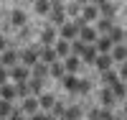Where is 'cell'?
Instances as JSON below:
<instances>
[{
	"label": "cell",
	"mask_w": 127,
	"mask_h": 120,
	"mask_svg": "<svg viewBox=\"0 0 127 120\" xmlns=\"http://www.w3.org/2000/svg\"><path fill=\"white\" fill-rule=\"evenodd\" d=\"M109 56H112V61H127V46L125 43H114Z\"/></svg>",
	"instance_id": "obj_16"
},
{
	"label": "cell",
	"mask_w": 127,
	"mask_h": 120,
	"mask_svg": "<svg viewBox=\"0 0 127 120\" xmlns=\"http://www.w3.org/2000/svg\"><path fill=\"white\" fill-rule=\"evenodd\" d=\"M61 118H64V120H81V107H79V105H69L66 110H64Z\"/></svg>",
	"instance_id": "obj_23"
},
{
	"label": "cell",
	"mask_w": 127,
	"mask_h": 120,
	"mask_svg": "<svg viewBox=\"0 0 127 120\" xmlns=\"http://www.w3.org/2000/svg\"><path fill=\"white\" fill-rule=\"evenodd\" d=\"M8 79H10V69H5L3 64H0V84H5Z\"/></svg>",
	"instance_id": "obj_37"
},
{
	"label": "cell",
	"mask_w": 127,
	"mask_h": 120,
	"mask_svg": "<svg viewBox=\"0 0 127 120\" xmlns=\"http://www.w3.org/2000/svg\"><path fill=\"white\" fill-rule=\"evenodd\" d=\"M97 38H99V33H97V28H94V26H81V28H79V41L94 43Z\"/></svg>",
	"instance_id": "obj_7"
},
{
	"label": "cell",
	"mask_w": 127,
	"mask_h": 120,
	"mask_svg": "<svg viewBox=\"0 0 127 120\" xmlns=\"http://www.w3.org/2000/svg\"><path fill=\"white\" fill-rule=\"evenodd\" d=\"M107 36H109V41H112V43H125V31H122L120 26H112Z\"/></svg>",
	"instance_id": "obj_27"
},
{
	"label": "cell",
	"mask_w": 127,
	"mask_h": 120,
	"mask_svg": "<svg viewBox=\"0 0 127 120\" xmlns=\"http://www.w3.org/2000/svg\"><path fill=\"white\" fill-rule=\"evenodd\" d=\"M8 49V41H5V36H0V51H5Z\"/></svg>",
	"instance_id": "obj_43"
},
{
	"label": "cell",
	"mask_w": 127,
	"mask_h": 120,
	"mask_svg": "<svg viewBox=\"0 0 127 120\" xmlns=\"http://www.w3.org/2000/svg\"><path fill=\"white\" fill-rule=\"evenodd\" d=\"M38 49L41 46H31V49H26V51H20L18 56H20V64H23V67H33V64H38Z\"/></svg>",
	"instance_id": "obj_2"
},
{
	"label": "cell",
	"mask_w": 127,
	"mask_h": 120,
	"mask_svg": "<svg viewBox=\"0 0 127 120\" xmlns=\"http://www.w3.org/2000/svg\"><path fill=\"white\" fill-rule=\"evenodd\" d=\"M64 74H66V69H64V61H54V64H48V77L61 79Z\"/></svg>",
	"instance_id": "obj_26"
},
{
	"label": "cell",
	"mask_w": 127,
	"mask_h": 120,
	"mask_svg": "<svg viewBox=\"0 0 127 120\" xmlns=\"http://www.w3.org/2000/svg\"><path fill=\"white\" fill-rule=\"evenodd\" d=\"M114 43L109 41V36H99L97 41H94V49H97V54H109Z\"/></svg>",
	"instance_id": "obj_15"
},
{
	"label": "cell",
	"mask_w": 127,
	"mask_h": 120,
	"mask_svg": "<svg viewBox=\"0 0 127 120\" xmlns=\"http://www.w3.org/2000/svg\"><path fill=\"white\" fill-rule=\"evenodd\" d=\"M112 26H114V20H112V18H102V15L97 18V33H99V36H107Z\"/></svg>",
	"instance_id": "obj_19"
},
{
	"label": "cell",
	"mask_w": 127,
	"mask_h": 120,
	"mask_svg": "<svg viewBox=\"0 0 127 120\" xmlns=\"http://www.w3.org/2000/svg\"><path fill=\"white\" fill-rule=\"evenodd\" d=\"M99 113H102V110H97V107L89 110V120H99Z\"/></svg>",
	"instance_id": "obj_42"
},
{
	"label": "cell",
	"mask_w": 127,
	"mask_h": 120,
	"mask_svg": "<svg viewBox=\"0 0 127 120\" xmlns=\"http://www.w3.org/2000/svg\"><path fill=\"white\" fill-rule=\"evenodd\" d=\"M64 69H66V74H76V72L81 69V59H79V56H71V54H69V56L64 59Z\"/></svg>",
	"instance_id": "obj_12"
},
{
	"label": "cell",
	"mask_w": 127,
	"mask_h": 120,
	"mask_svg": "<svg viewBox=\"0 0 127 120\" xmlns=\"http://www.w3.org/2000/svg\"><path fill=\"white\" fill-rule=\"evenodd\" d=\"M0 120H5V118H0Z\"/></svg>",
	"instance_id": "obj_50"
},
{
	"label": "cell",
	"mask_w": 127,
	"mask_h": 120,
	"mask_svg": "<svg viewBox=\"0 0 127 120\" xmlns=\"http://www.w3.org/2000/svg\"><path fill=\"white\" fill-rule=\"evenodd\" d=\"M64 10H66V15H71V18H79V15H81V5L76 3V0L66 3V8H64Z\"/></svg>",
	"instance_id": "obj_30"
},
{
	"label": "cell",
	"mask_w": 127,
	"mask_h": 120,
	"mask_svg": "<svg viewBox=\"0 0 127 120\" xmlns=\"http://www.w3.org/2000/svg\"><path fill=\"white\" fill-rule=\"evenodd\" d=\"M125 118H127V102H125Z\"/></svg>",
	"instance_id": "obj_48"
},
{
	"label": "cell",
	"mask_w": 127,
	"mask_h": 120,
	"mask_svg": "<svg viewBox=\"0 0 127 120\" xmlns=\"http://www.w3.org/2000/svg\"><path fill=\"white\" fill-rule=\"evenodd\" d=\"M102 105H104V107H112V105H114V95H112L109 87H104V90H102Z\"/></svg>",
	"instance_id": "obj_33"
},
{
	"label": "cell",
	"mask_w": 127,
	"mask_h": 120,
	"mask_svg": "<svg viewBox=\"0 0 127 120\" xmlns=\"http://www.w3.org/2000/svg\"><path fill=\"white\" fill-rule=\"evenodd\" d=\"M51 5H61V0H51Z\"/></svg>",
	"instance_id": "obj_47"
},
{
	"label": "cell",
	"mask_w": 127,
	"mask_h": 120,
	"mask_svg": "<svg viewBox=\"0 0 127 120\" xmlns=\"http://www.w3.org/2000/svg\"><path fill=\"white\" fill-rule=\"evenodd\" d=\"M54 102H56V97L51 95V92H41L38 95V107H41V110H51Z\"/></svg>",
	"instance_id": "obj_18"
},
{
	"label": "cell",
	"mask_w": 127,
	"mask_h": 120,
	"mask_svg": "<svg viewBox=\"0 0 127 120\" xmlns=\"http://www.w3.org/2000/svg\"><path fill=\"white\" fill-rule=\"evenodd\" d=\"M15 107H13V102H8V100H0V118H5L8 120V115L13 113Z\"/></svg>",
	"instance_id": "obj_35"
},
{
	"label": "cell",
	"mask_w": 127,
	"mask_h": 120,
	"mask_svg": "<svg viewBox=\"0 0 127 120\" xmlns=\"http://www.w3.org/2000/svg\"><path fill=\"white\" fill-rule=\"evenodd\" d=\"M0 64H3L5 69H10V67H15V64H20L18 51H13V49H5L3 54H0Z\"/></svg>",
	"instance_id": "obj_4"
},
{
	"label": "cell",
	"mask_w": 127,
	"mask_h": 120,
	"mask_svg": "<svg viewBox=\"0 0 127 120\" xmlns=\"http://www.w3.org/2000/svg\"><path fill=\"white\" fill-rule=\"evenodd\" d=\"M43 82H46V79H36V77L28 79V90H31V95H33V97H38L41 92H46V90H43Z\"/></svg>",
	"instance_id": "obj_22"
},
{
	"label": "cell",
	"mask_w": 127,
	"mask_h": 120,
	"mask_svg": "<svg viewBox=\"0 0 127 120\" xmlns=\"http://www.w3.org/2000/svg\"><path fill=\"white\" fill-rule=\"evenodd\" d=\"M102 3H109V0H92V5H97V8H99Z\"/></svg>",
	"instance_id": "obj_44"
},
{
	"label": "cell",
	"mask_w": 127,
	"mask_h": 120,
	"mask_svg": "<svg viewBox=\"0 0 127 120\" xmlns=\"http://www.w3.org/2000/svg\"><path fill=\"white\" fill-rule=\"evenodd\" d=\"M28 95H31V90H28V79H26V82H15V97L26 100Z\"/></svg>",
	"instance_id": "obj_31"
},
{
	"label": "cell",
	"mask_w": 127,
	"mask_h": 120,
	"mask_svg": "<svg viewBox=\"0 0 127 120\" xmlns=\"http://www.w3.org/2000/svg\"><path fill=\"white\" fill-rule=\"evenodd\" d=\"M112 120H127V118H125V115H114Z\"/></svg>",
	"instance_id": "obj_46"
},
{
	"label": "cell",
	"mask_w": 127,
	"mask_h": 120,
	"mask_svg": "<svg viewBox=\"0 0 127 120\" xmlns=\"http://www.w3.org/2000/svg\"><path fill=\"white\" fill-rule=\"evenodd\" d=\"M99 15L102 18H114V5L112 3H102L99 5Z\"/></svg>",
	"instance_id": "obj_34"
},
{
	"label": "cell",
	"mask_w": 127,
	"mask_h": 120,
	"mask_svg": "<svg viewBox=\"0 0 127 120\" xmlns=\"http://www.w3.org/2000/svg\"><path fill=\"white\" fill-rule=\"evenodd\" d=\"M10 79L13 82H26V79H31V69L23 67V64H15V67H10Z\"/></svg>",
	"instance_id": "obj_5"
},
{
	"label": "cell",
	"mask_w": 127,
	"mask_h": 120,
	"mask_svg": "<svg viewBox=\"0 0 127 120\" xmlns=\"http://www.w3.org/2000/svg\"><path fill=\"white\" fill-rule=\"evenodd\" d=\"M92 90V82L89 79H79V92H89Z\"/></svg>",
	"instance_id": "obj_38"
},
{
	"label": "cell",
	"mask_w": 127,
	"mask_h": 120,
	"mask_svg": "<svg viewBox=\"0 0 127 120\" xmlns=\"http://www.w3.org/2000/svg\"><path fill=\"white\" fill-rule=\"evenodd\" d=\"M26 13H23V10H10V23H13L15 28H23L26 26Z\"/></svg>",
	"instance_id": "obj_24"
},
{
	"label": "cell",
	"mask_w": 127,
	"mask_h": 120,
	"mask_svg": "<svg viewBox=\"0 0 127 120\" xmlns=\"http://www.w3.org/2000/svg\"><path fill=\"white\" fill-rule=\"evenodd\" d=\"M61 84H64L66 92H79V77H76V74H64Z\"/></svg>",
	"instance_id": "obj_10"
},
{
	"label": "cell",
	"mask_w": 127,
	"mask_h": 120,
	"mask_svg": "<svg viewBox=\"0 0 127 120\" xmlns=\"http://www.w3.org/2000/svg\"><path fill=\"white\" fill-rule=\"evenodd\" d=\"M59 38H64V41L79 38V26H76V20H66L64 26H59Z\"/></svg>",
	"instance_id": "obj_1"
},
{
	"label": "cell",
	"mask_w": 127,
	"mask_h": 120,
	"mask_svg": "<svg viewBox=\"0 0 127 120\" xmlns=\"http://www.w3.org/2000/svg\"><path fill=\"white\" fill-rule=\"evenodd\" d=\"M64 110H66V105H64V102H54V107H51V115H54V118H61L64 115Z\"/></svg>",
	"instance_id": "obj_36"
},
{
	"label": "cell",
	"mask_w": 127,
	"mask_h": 120,
	"mask_svg": "<svg viewBox=\"0 0 127 120\" xmlns=\"http://www.w3.org/2000/svg\"><path fill=\"white\" fill-rule=\"evenodd\" d=\"M41 107H38V97H33V95H28L23 102H20V113L23 115H33V113H38Z\"/></svg>",
	"instance_id": "obj_6"
},
{
	"label": "cell",
	"mask_w": 127,
	"mask_h": 120,
	"mask_svg": "<svg viewBox=\"0 0 127 120\" xmlns=\"http://www.w3.org/2000/svg\"><path fill=\"white\" fill-rule=\"evenodd\" d=\"M56 28L54 26H46L43 31H41V46H54V43H56Z\"/></svg>",
	"instance_id": "obj_9"
},
{
	"label": "cell",
	"mask_w": 127,
	"mask_h": 120,
	"mask_svg": "<svg viewBox=\"0 0 127 120\" xmlns=\"http://www.w3.org/2000/svg\"><path fill=\"white\" fill-rule=\"evenodd\" d=\"M38 61H43V64H54V61H59L54 46H41V49H38Z\"/></svg>",
	"instance_id": "obj_8"
},
{
	"label": "cell",
	"mask_w": 127,
	"mask_h": 120,
	"mask_svg": "<svg viewBox=\"0 0 127 120\" xmlns=\"http://www.w3.org/2000/svg\"><path fill=\"white\" fill-rule=\"evenodd\" d=\"M125 84H127V82H125Z\"/></svg>",
	"instance_id": "obj_51"
},
{
	"label": "cell",
	"mask_w": 127,
	"mask_h": 120,
	"mask_svg": "<svg viewBox=\"0 0 127 120\" xmlns=\"http://www.w3.org/2000/svg\"><path fill=\"white\" fill-rule=\"evenodd\" d=\"M114 115H112V107H104V110L99 113V120H112Z\"/></svg>",
	"instance_id": "obj_39"
},
{
	"label": "cell",
	"mask_w": 127,
	"mask_h": 120,
	"mask_svg": "<svg viewBox=\"0 0 127 120\" xmlns=\"http://www.w3.org/2000/svg\"><path fill=\"white\" fill-rule=\"evenodd\" d=\"M46 18L51 20L48 26H64V23H66V10H64V5H54Z\"/></svg>",
	"instance_id": "obj_3"
},
{
	"label": "cell",
	"mask_w": 127,
	"mask_h": 120,
	"mask_svg": "<svg viewBox=\"0 0 127 120\" xmlns=\"http://www.w3.org/2000/svg\"><path fill=\"white\" fill-rule=\"evenodd\" d=\"M0 100H8V102H13L15 100V84H0Z\"/></svg>",
	"instance_id": "obj_21"
},
{
	"label": "cell",
	"mask_w": 127,
	"mask_h": 120,
	"mask_svg": "<svg viewBox=\"0 0 127 120\" xmlns=\"http://www.w3.org/2000/svg\"><path fill=\"white\" fill-rule=\"evenodd\" d=\"M81 18L87 20V23L97 20V18H99V8H97V5H92V3H89V5H81Z\"/></svg>",
	"instance_id": "obj_14"
},
{
	"label": "cell",
	"mask_w": 127,
	"mask_h": 120,
	"mask_svg": "<svg viewBox=\"0 0 127 120\" xmlns=\"http://www.w3.org/2000/svg\"><path fill=\"white\" fill-rule=\"evenodd\" d=\"M109 90H112V95H114V100H125V97H127V84H125L122 79H117Z\"/></svg>",
	"instance_id": "obj_20"
},
{
	"label": "cell",
	"mask_w": 127,
	"mask_h": 120,
	"mask_svg": "<svg viewBox=\"0 0 127 120\" xmlns=\"http://www.w3.org/2000/svg\"><path fill=\"white\" fill-rule=\"evenodd\" d=\"M51 8H54V5H51V0H36V13H38V15H48Z\"/></svg>",
	"instance_id": "obj_29"
},
{
	"label": "cell",
	"mask_w": 127,
	"mask_h": 120,
	"mask_svg": "<svg viewBox=\"0 0 127 120\" xmlns=\"http://www.w3.org/2000/svg\"><path fill=\"white\" fill-rule=\"evenodd\" d=\"M84 49H87V43H84V41H79V38H74V41H71V56H79V59H81Z\"/></svg>",
	"instance_id": "obj_32"
},
{
	"label": "cell",
	"mask_w": 127,
	"mask_h": 120,
	"mask_svg": "<svg viewBox=\"0 0 127 120\" xmlns=\"http://www.w3.org/2000/svg\"><path fill=\"white\" fill-rule=\"evenodd\" d=\"M8 120H26V115L20 113V107H18V110H13V113L8 115Z\"/></svg>",
	"instance_id": "obj_40"
},
{
	"label": "cell",
	"mask_w": 127,
	"mask_h": 120,
	"mask_svg": "<svg viewBox=\"0 0 127 120\" xmlns=\"http://www.w3.org/2000/svg\"><path fill=\"white\" fill-rule=\"evenodd\" d=\"M31 77H36V79H46V77H48V64H43V61L33 64V67H31Z\"/></svg>",
	"instance_id": "obj_17"
},
{
	"label": "cell",
	"mask_w": 127,
	"mask_h": 120,
	"mask_svg": "<svg viewBox=\"0 0 127 120\" xmlns=\"http://www.w3.org/2000/svg\"><path fill=\"white\" fill-rule=\"evenodd\" d=\"M112 56L109 54H97V59H94V67H97L99 72H107V69H112Z\"/></svg>",
	"instance_id": "obj_13"
},
{
	"label": "cell",
	"mask_w": 127,
	"mask_h": 120,
	"mask_svg": "<svg viewBox=\"0 0 127 120\" xmlns=\"http://www.w3.org/2000/svg\"><path fill=\"white\" fill-rule=\"evenodd\" d=\"M120 79L127 82V61H122V67H120Z\"/></svg>",
	"instance_id": "obj_41"
},
{
	"label": "cell",
	"mask_w": 127,
	"mask_h": 120,
	"mask_svg": "<svg viewBox=\"0 0 127 120\" xmlns=\"http://www.w3.org/2000/svg\"><path fill=\"white\" fill-rule=\"evenodd\" d=\"M94 59H97V49H94V43H87V49L81 54V64H94Z\"/></svg>",
	"instance_id": "obj_25"
},
{
	"label": "cell",
	"mask_w": 127,
	"mask_h": 120,
	"mask_svg": "<svg viewBox=\"0 0 127 120\" xmlns=\"http://www.w3.org/2000/svg\"><path fill=\"white\" fill-rule=\"evenodd\" d=\"M117 79H120V74L114 72V69H107V72H102V82H104V87H112Z\"/></svg>",
	"instance_id": "obj_28"
},
{
	"label": "cell",
	"mask_w": 127,
	"mask_h": 120,
	"mask_svg": "<svg viewBox=\"0 0 127 120\" xmlns=\"http://www.w3.org/2000/svg\"><path fill=\"white\" fill-rule=\"evenodd\" d=\"M125 43H127V31H125Z\"/></svg>",
	"instance_id": "obj_49"
},
{
	"label": "cell",
	"mask_w": 127,
	"mask_h": 120,
	"mask_svg": "<svg viewBox=\"0 0 127 120\" xmlns=\"http://www.w3.org/2000/svg\"><path fill=\"white\" fill-rule=\"evenodd\" d=\"M76 3H79V5H89L92 0H76Z\"/></svg>",
	"instance_id": "obj_45"
},
{
	"label": "cell",
	"mask_w": 127,
	"mask_h": 120,
	"mask_svg": "<svg viewBox=\"0 0 127 120\" xmlns=\"http://www.w3.org/2000/svg\"><path fill=\"white\" fill-rule=\"evenodd\" d=\"M54 51H56V56H59V59H66L69 54H71V41H64V38H59V41L54 43Z\"/></svg>",
	"instance_id": "obj_11"
}]
</instances>
